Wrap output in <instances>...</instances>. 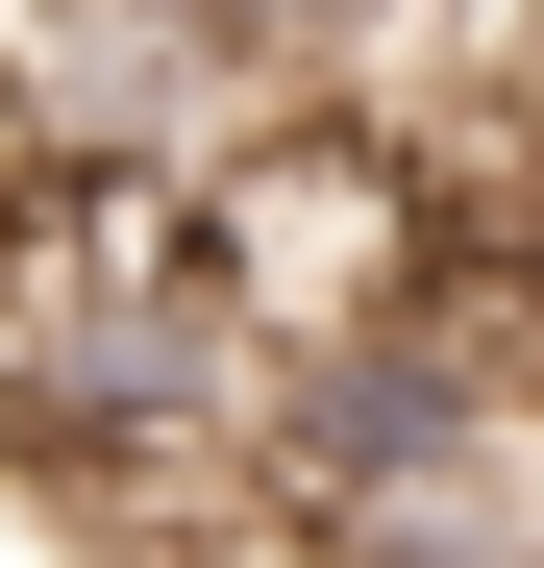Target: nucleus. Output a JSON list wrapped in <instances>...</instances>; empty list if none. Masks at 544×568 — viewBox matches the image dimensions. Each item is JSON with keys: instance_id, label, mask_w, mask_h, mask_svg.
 Returning a JSON list of instances; mask_svg holds the SVG:
<instances>
[{"instance_id": "nucleus-1", "label": "nucleus", "mask_w": 544, "mask_h": 568, "mask_svg": "<svg viewBox=\"0 0 544 568\" xmlns=\"http://www.w3.org/2000/svg\"><path fill=\"white\" fill-rule=\"evenodd\" d=\"M100 544H124V519H100V495H74V469H50V445H0V568H100Z\"/></svg>"}]
</instances>
